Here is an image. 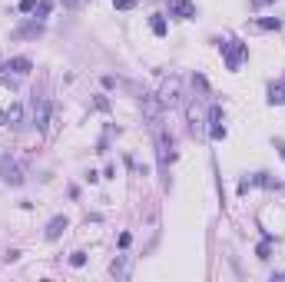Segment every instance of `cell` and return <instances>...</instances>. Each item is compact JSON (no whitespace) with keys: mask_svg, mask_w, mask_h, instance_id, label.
Listing matches in <instances>:
<instances>
[{"mask_svg":"<svg viewBox=\"0 0 285 282\" xmlns=\"http://www.w3.org/2000/svg\"><path fill=\"white\" fill-rule=\"evenodd\" d=\"M219 50H222V56H226V67L232 70V73H239L242 60L249 56V43H242V40H226V43H219Z\"/></svg>","mask_w":285,"mask_h":282,"instance_id":"obj_1","label":"cell"},{"mask_svg":"<svg viewBox=\"0 0 285 282\" xmlns=\"http://www.w3.org/2000/svg\"><path fill=\"white\" fill-rule=\"evenodd\" d=\"M0 179L7 186H23V166L14 156H0Z\"/></svg>","mask_w":285,"mask_h":282,"instance_id":"obj_2","label":"cell"},{"mask_svg":"<svg viewBox=\"0 0 285 282\" xmlns=\"http://www.w3.org/2000/svg\"><path fill=\"white\" fill-rule=\"evenodd\" d=\"M47 123H50V100L37 96L34 100V126H37V133H47Z\"/></svg>","mask_w":285,"mask_h":282,"instance_id":"obj_3","label":"cell"},{"mask_svg":"<svg viewBox=\"0 0 285 282\" xmlns=\"http://www.w3.org/2000/svg\"><path fill=\"white\" fill-rule=\"evenodd\" d=\"M156 156H159V169L169 166V159H172V136H166V133L156 136Z\"/></svg>","mask_w":285,"mask_h":282,"instance_id":"obj_4","label":"cell"},{"mask_svg":"<svg viewBox=\"0 0 285 282\" xmlns=\"http://www.w3.org/2000/svg\"><path fill=\"white\" fill-rule=\"evenodd\" d=\"M169 17L192 20V17H196V3H192V0H169Z\"/></svg>","mask_w":285,"mask_h":282,"instance_id":"obj_5","label":"cell"},{"mask_svg":"<svg viewBox=\"0 0 285 282\" xmlns=\"http://www.w3.org/2000/svg\"><path fill=\"white\" fill-rule=\"evenodd\" d=\"M67 226H70V219H67V216H53V219L47 223V232H43V239H50V243H53V239H60V236L67 232Z\"/></svg>","mask_w":285,"mask_h":282,"instance_id":"obj_6","label":"cell"},{"mask_svg":"<svg viewBox=\"0 0 285 282\" xmlns=\"http://www.w3.org/2000/svg\"><path fill=\"white\" fill-rule=\"evenodd\" d=\"M40 34H43V20H30V23H23V27H17V30H14V37L17 40H27V37H40Z\"/></svg>","mask_w":285,"mask_h":282,"instance_id":"obj_7","label":"cell"},{"mask_svg":"<svg viewBox=\"0 0 285 282\" xmlns=\"http://www.w3.org/2000/svg\"><path fill=\"white\" fill-rule=\"evenodd\" d=\"M7 70L14 76H27L30 70H34V63L27 60V56H14V60H7Z\"/></svg>","mask_w":285,"mask_h":282,"instance_id":"obj_8","label":"cell"},{"mask_svg":"<svg viewBox=\"0 0 285 282\" xmlns=\"http://www.w3.org/2000/svg\"><path fill=\"white\" fill-rule=\"evenodd\" d=\"M20 123H23V106H20V103H14L10 110H3V126H14V130H17Z\"/></svg>","mask_w":285,"mask_h":282,"instance_id":"obj_9","label":"cell"},{"mask_svg":"<svg viewBox=\"0 0 285 282\" xmlns=\"http://www.w3.org/2000/svg\"><path fill=\"white\" fill-rule=\"evenodd\" d=\"M176 100H179V83L172 80V83H166V87H163V96H159V103H163V106H172Z\"/></svg>","mask_w":285,"mask_h":282,"instance_id":"obj_10","label":"cell"},{"mask_svg":"<svg viewBox=\"0 0 285 282\" xmlns=\"http://www.w3.org/2000/svg\"><path fill=\"white\" fill-rule=\"evenodd\" d=\"M268 103H272V106H282V103H285V83L268 87Z\"/></svg>","mask_w":285,"mask_h":282,"instance_id":"obj_11","label":"cell"},{"mask_svg":"<svg viewBox=\"0 0 285 282\" xmlns=\"http://www.w3.org/2000/svg\"><path fill=\"white\" fill-rule=\"evenodd\" d=\"M150 27H152V34H156V37H166V20H163V14H152Z\"/></svg>","mask_w":285,"mask_h":282,"instance_id":"obj_12","label":"cell"},{"mask_svg":"<svg viewBox=\"0 0 285 282\" xmlns=\"http://www.w3.org/2000/svg\"><path fill=\"white\" fill-rule=\"evenodd\" d=\"M50 7H53V0H37L34 17H37V20H47V17H50Z\"/></svg>","mask_w":285,"mask_h":282,"instance_id":"obj_13","label":"cell"},{"mask_svg":"<svg viewBox=\"0 0 285 282\" xmlns=\"http://www.w3.org/2000/svg\"><path fill=\"white\" fill-rule=\"evenodd\" d=\"M259 27H262V30H282V20L279 17H262L259 20Z\"/></svg>","mask_w":285,"mask_h":282,"instance_id":"obj_14","label":"cell"},{"mask_svg":"<svg viewBox=\"0 0 285 282\" xmlns=\"http://www.w3.org/2000/svg\"><path fill=\"white\" fill-rule=\"evenodd\" d=\"M209 136H212V140H226V126H222V123L209 126Z\"/></svg>","mask_w":285,"mask_h":282,"instance_id":"obj_15","label":"cell"},{"mask_svg":"<svg viewBox=\"0 0 285 282\" xmlns=\"http://www.w3.org/2000/svg\"><path fill=\"white\" fill-rule=\"evenodd\" d=\"M20 10H23V14H34V10H37V0H20Z\"/></svg>","mask_w":285,"mask_h":282,"instance_id":"obj_16","label":"cell"},{"mask_svg":"<svg viewBox=\"0 0 285 282\" xmlns=\"http://www.w3.org/2000/svg\"><path fill=\"white\" fill-rule=\"evenodd\" d=\"M83 263H86V252H73V256H70V265H76V269Z\"/></svg>","mask_w":285,"mask_h":282,"instance_id":"obj_17","label":"cell"},{"mask_svg":"<svg viewBox=\"0 0 285 282\" xmlns=\"http://www.w3.org/2000/svg\"><path fill=\"white\" fill-rule=\"evenodd\" d=\"M116 3V10H133L136 7V0H113Z\"/></svg>","mask_w":285,"mask_h":282,"instance_id":"obj_18","label":"cell"},{"mask_svg":"<svg viewBox=\"0 0 285 282\" xmlns=\"http://www.w3.org/2000/svg\"><path fill=\"white\" fill-rule=\"evenodd\" d=\"M60 3H63V7H70V10H80L86 0H60Z\"/></svg>","mask_w":285,"mask_h":282,"instance_id":"obj_19","label":"cell"},{"mask_svg":"<svg viewBox=\"0 0 285 282\" xmlns=\"http://www.w3.org/2000/svg\"><path fill=\"white\" fill-rule=\"evenodd\" d=\"M262 3H272V0H255V7H262Z\"/></svg>","mask_w":285,"mask_h":282,"instance_id":"obj_20","label":"cell"},{"mask_svg":"<svg viewBox=\"0 0 285 282\" xmlns=\"http://www.w3.org/2000/svg\"><path fill=\"white\" fill-rule=\"evenodd\" d=\"M279 153H282V156H285V143H279Z\"/></svg>","mask_w":285,"mask_h":282,"instance_id":"obj_21","label":"cell"}]
</instances>
